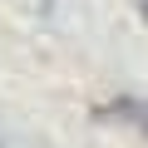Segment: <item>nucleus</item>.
I'll return each instance as SVG.
<instances>
[{"label":"nucleus","mask_w":148,"mask_h":148,"mask_svg":"<svg viewBox=\"0 0 148 148\" xmlns=\"http://www.w3.org/2000/svg\"><path fill=\"white\" fill-rule=\"evenodd\" d=\"M0 148H5V143H0Z\"/></svg>","instance_id":"obj_1"}]
</instances>
